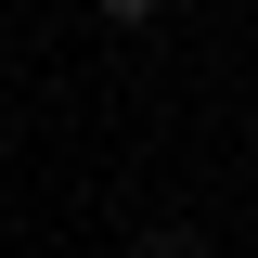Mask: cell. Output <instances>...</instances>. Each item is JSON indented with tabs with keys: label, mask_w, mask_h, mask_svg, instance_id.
Returning <instances> with one entry per match:
<instances>
[{
	"label": "cell",
	"mask_w": 258,
	"mask_h": 258,
	"mask_svg": "<svg viewBox=\"0 0 258 258\" xmlns=\"http://www.w3.org/2000/svg\"><path fill=\"white\" fill-rule=\"evenodd\" d=\"M245 129H258V116H245Z\"/></svg>",
	"instance_id": "3"
},
{
	"label": "cell",
	"mask_w": 258,
	"mask_h": 258,
	"mask_svg": "<svg viewBox=\"0 0 258 258\" xmlns=\"http://www.w3.org/2000/svg\"><path fill=\"white\" fill-rule=\"evenodd\" d=\"M155 13H168V0H103V26H155Z\"/></svg>",
	"instance_id": "2"
},
{
	"label": "cell",
	"mask_w": 258,
	"mask_h": 258,
	"mask_svg": "<svg viewBox=\"0 0 258 258\" xmlns=\"http://www.w3.org/2000/svg\"><path fill=\"white\" fill-rule=\"evenodd\" d=\"M129 258H207V245H194V232H142Z\"/></svg>",
	"instance_id": "1"
}]
</instances>
